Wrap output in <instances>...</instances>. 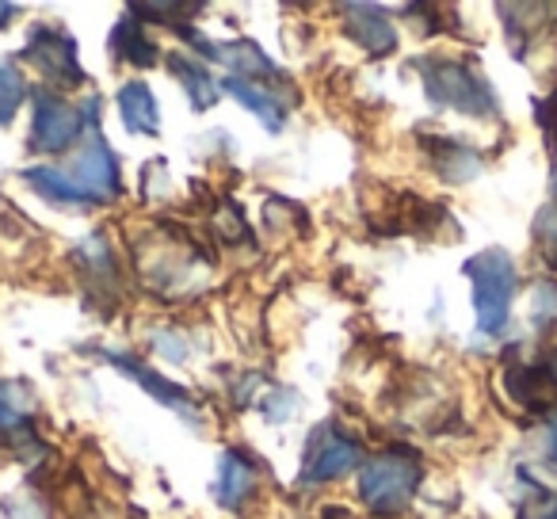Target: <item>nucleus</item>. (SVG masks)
<instances>
[{
    "label": "nucleus",
    "instance_id": "obj_1",
    "mask_svg": "<svg viewBox=\"0 0 557 519\" xmlns=\"http://www.w3.org/2000/svg\"><path fill=\"white\" fill-rule=\"evenodd\" d=\"M473 283V310H478L481 333H500L508 325L511 298H516V264L504 248H485L466 264Z\"/></svg>",
    "mask_w": 557,
    "mask_h": 519
},
{
    "label": "nucleus",
    "instance_id": "obj_2",
    "mask_svg": "<svg viewBox=\"0 0 557 519\" xmlns=\"http://www.w3.org/2000/svg\"><path fill=\"white\" fill-rule=\"evenodd\" d=\"M417 485H420V462L409 450H386V455L371 458L363 466V473H359V496L379 516H394V511L409 508Z\"/></svg>",
    "mask_w": 557,
    "mask_h": 519
},
{
    "label": "nucleus",
    "instance_id": "obj_3",
    "mask_svg": "<svg viewBox=\"0 0 557 519\" xmlns=\"http://www.w3.org/2000/svg\"><path fill=\"white\" fill-rule=\"evenodd\" d=\"M420 73H424V92L432 103L440 108H455V111H466V115H493L496 111V100L488 92V85L462 62H417Z\"/></svg>",
    "mask_w": 557,
    "mask_h": 519
},
{
    "label": "nucleus",
    "instance_id": "obj_4",
    "mask_svg": "<svg viewBox=\"0 0 557 519\" xmlns=\"http://www.w3.org/2000/svg\"><path fill=\"white\" fill-rule=\"evenodd\" d=\"M24 58L50 81L62 88H81L85 85V70H81L77 42L58 27H35L32 39L24 47Z\"/></svg>",
    "mask_w": 557,
    "mask_h": 519
},
{
    "label": "nucleus",
    "instance_id": "obj_5",
    "mask_svg": "<svg viewBox=\"0 0 557 519\" xmlns=\"http://www.w3.org/2000/svg\"><path fill=\"white\" fill-rule=\"evenodd\" d=\"M359 462H363V443L351 440V435L341 432V428H321V432H313L310 450H306L302 481H310V485L336 481V478H344V473L356 470Z\"/></svg>",
    "mask_w": 557,
    "mask_h": 519
},
{
    "label": "nucleus",
    "instance_id": "obj_6",
    "mask_svg": "<svg viewBox=\"0 0 557 519\" xmlns=\"http://www.w3.org/2000/svg\"><path fill=\"white\" fill-rule=\"evenodd\" d=\"M85 131V115L70 100L54 92H35V123H32V149L35 153H62Z\"/></svg>",
    "mask_w": 557,
    "mask_h": 519
},
{
    "label": "nucleus",
    "instance_id": "obj_7",
    "mask_svg": "<svg viewBox=\"0 0 557 519\" xmlns=\"http://www.w3.org/2000/svg\"><path fill=\"white\" fill-rule=\"evenodd\" d=\"M70 180L77 184V191L85 195V202H115L119 191H123V180H119V161L111 153V146L92 134L81 153L77 169L70 172Z\"/></svg>",
    "mask_w": 557,
    "mask_h": 519
},
{
    "label": "nucleus",
    "instance_id": "obj_8",
    "mask_svg": "<svg viewBox=\"0 0 557 519\" xmlns=\"http://www.w3.org/2000/svg\"><path fill=\"white\" fill-rule=\"evenodd\" d=\"M187 39L199 47V54L202 58H214V62H222V65H230L233 70V77L240 73V81H248V77H278V70H275V62H271L268 54H263L256 42H210V39H202V35H195V32H184Z\"/></svg>",
    "mask_w": 557,
    "mask_h": 519
},
{
    "label": "nucleus",
    "instance_id": "obj_9",
    "mask_svg": "<svg viewBox=\"0 0 557 519\" xmlns=\"http://www.w3.org/2000/svg\"><path fill=\"white\" fill-rule=\"evenodd\" d=\"M344 32L351 35L356 47H363L371 58H386L397 47V32L386 20V12L374 4H344Z\"/></svg>",
    "mask_w": 557,
    "mask_h": 519
},
{
    "label": "nucleus",
    "instance_id": "obj_10",
    "mask_svg": "<svg viewBox=\"0 0 557 519\" xmlns=\"http://www.w3.org/2000/svg\"><path fill=\"white\" fill-rule=\"evenodd\" d=\"M504 382H508V394L523 409L549 412L557 405V374L549 367H511Z\"/></svg>",
    "mask_w": 557,
    "mask_h": 519
},
{
    "label": "nucleus",
    "instance_id": "obj_11",
    "mask_svg": "<svg viewBox=\"0 0 557 519\" xmlns=\"http://www.w3.org/2000/svg\"><path fill=\"white\" fill-rule=\"evenodd\" d=\"M108 359H111V363H115L123 374H131V379H138V382H141V390H146V394H153L161 405H169V409L184 412L187 420H195V417H199V409H195V401L184 394V390H180V386H172V382H164L157 371H146V367H141L138 359L123 356V351H111Z\"/></svg>",
    "mask_w": 557,
    "mask_h": 519
},
{
    "label": "nucleus",
    "instance_id": "obj_12",
    "mask_svg": "<svg viewBox=\"0 0 557 519\" xmlns=\"http://www.w3.org/2000/svg\"><path fill=\"white\" fill-rule=\"evenodd\" d=\"M119 115H123L131 134L161 131V111H157V100H153V92H149V85H141V81H131V85L119 88Z\"/></svg>",
    "mask_w": 557,
    "mask_h": 519
},
{
    "label": "nucleus",
    "instance_id": "obj_13",
    "mask_svg": "<svg viewBox=\"0 0 557 519\" xmlns=\"http://www.w3.org/2000/svg\"><path fill=\"white\" fill-rule=\"evenodd\" d=\"M222 88L240 103V108L252 111L268 131H283V115H287V111H283V103L271 96V88H260V85H252V81H240V77H230Z\"/></svg>",
    "mask_w": 557,
    "mask_h": 519
},
{
    "label": "nucleus",
    "instance_id": "obj_14",
    "mask_svg": "<svg viewBox=\"0 0 557 519\" xmlns=\"http://www.w3.org/2000/svg\"><path fill=\"white\" fill-rule=\"evenodd\" d=\"M169 70H172V77H180V85H184V92H187V100H191L195 111L214 108L218 96H222V88H218V81L210 77L202 65H195L191 58H184V54H172Z\"/></svg>",
    "mask_w": 557,
    "mask_h": 519
},
{
    "label": "nucleus",
    "instance_id": "obj_15",
    "mask_svg": "<svg viewBox=\"0 0 557 519\" xmlns=\"http://www.w3.org/2000/svg\"><path fill=\"white\" fill-rule=\"evenodd\" d=\"M256 489V473L252 466L240 455H225L218 462V481H214V496L222 508H237L240 501H248V493Z\"/></svg>",
    "mask_w": 557,
    "mask_h": 519
},
{
    "label": "nucleus",
    "instance_id": "obj_16",
    "mask_svg": "<svg viewBox=\"0 0 557 519\" xmlns=\"http://www.w3.org/2000/svg\"><path fill=\"white\" fill-rule=\"evenodd\" d=\"M111 47H115V58H123V62L138 65V70H146V65H157V47L141 35V20L123 16L115 27V35H111Z\"/></svg>",
    "mask_w": 557,
    "mask_h": 519
},
{
    "label": "nucleus",
    "instance_id": "obj_17",
    "mask_svg": "<svg viewBox=\"0 0 557 519\" xmlns=\"http://www.w3.org/2000/svg\"><path fill=\"white\" fill-rule=\"evenodd\" d=\"M435 149V169L443 172L447 180H470L473 172L481 169V157L473 153L470 146H458L450 138H428Z\"/></svg>",
    "mask_w": 557,
    "mask_h": 519
},
{
    "label": "nucleus",
    "instance_id": "obj_18",
    "mask_svg": "<svg viewBox=\"0 0 557 519\" xmlns=\"http://www.w3.org/2000/svg\"><path fill=\"white\" fill-rule=\"evenodd\" d=\"M32 420V390L24 382H0V432H24Z\"/></svg>",
    "mask_w": 557,
    "mask_h": 519
},
{
    "label": "nucleus",
    "instance_id": "obj_19",
    "mask_svg": "<svg viewBox=\"0 0 557 519\" xmlns=\"http://www.w3.org/2000/svg\"><path fill=\"white\" fill-rule=\"evenodd\" d=\"M24 180L35 187L39 195H47L50 202H85V195L77 191V184L70 180V172H58V169H27Z\"/></svg>",
    "mask_w": 557,
    "mask_h": 519
},
{
    "label": "nucleus",
    "instance_id": "obj_20",
    "mask_svg": "<svg viewBox=\"0 0 557 519\" xmlns=\"http://www.w3.org/2000/svg\"><path fill=\"white\" fill-rule=\"evenodd\" d=\"M24 96H27V85H24V77H20V70L9 62H0V126H9L12 119H16Z\"/></svg>",
    "mask_w": 557,
    "mask_h": 519
},
{
    "label": "nucleus",
    "instance_id": "obj_21",
    "mask_svg": "<svg viewBox=\"0 0 557 519\" xmlns=\"http://www.w3.org/2000/svg\"><path fill=\"white\" fill-rule=\"evenodd\" d=\"M539 245H542V256H546V264L557 268V207H549L546 214L539 218Z\"/></svg>",
    "mask_w": 557,
    "mask_h": 519
},
{
    "label": "nucleus",
    "instance_id": "obj_22",
    "mask_svg": "<svg viewBox=\"0 0 557 519\" xmlns=\"http://www.w3.org/2000/svg\"><path fill=\"white\" fill-rule=\"evenodd\" d=\"M16 12H20L16 4H0V27H9V24H12L9 16H16Z\"/></svg>",
    "mask_w": 557,
    "mask_h": 519
},
{
    "label": "nucleus",
    "instance_id": "obj_23",
    "mask_svg": "<svg viewBox=\"0 0 557 519\" xmlns=\"http://www.w3.org/2000/svg\"><path fill=\"white\" fill-rule=\"evenodd\" d=\"M549 447H554V458H557V424L549 428Z\"/></svg>",
    "mask_w": 557,
    "mask_h": 519
}]
</instances>
